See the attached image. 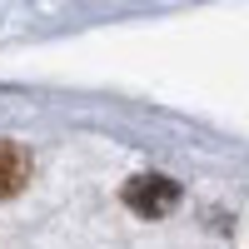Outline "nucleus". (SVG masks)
<instances>
[{"mask_svg":"<svg viewBox=\"0 0 249 249\" xmlns=\"http://www.w3.org/2000/svg\"><path fill=\"white\" fill-rule=\"evenodd\" d=\"M124 199H130L140 214H164V210L179 199V190H175L170 179H135L130 190H124Z\"/></svg>","mask_w":249,"mask_h":249,"instance_id":"obj_1","label":"nucleus"},{"mask_svg":"<svg viewBox=\"0 0 249 249\" xmlns=\"http://www.w3.org/2000/svg\"><path fill=\"white\" fill-rule=\"evenodd\" d=\"M20 179H25V155L15 144H0V195L20 190Z\"/></svg>","mask_w":249,"mask_h":249,"instance_id":"obj_2","label":"nucleus"}]
</instances>
